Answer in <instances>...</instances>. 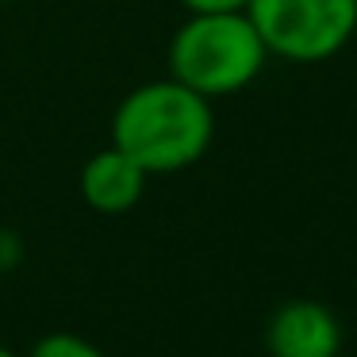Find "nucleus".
Returning a JSON list of instances; mask_svg holds the SVG:
<instances>
[{
    "mask_svg": "<svg viewBox=\"0 0 357 357\" xmlns=\"http://www.w3.org/2000/svg\"><path fill=\"white\" fill-rule=\"evenodd\" d=\"M246 12L284 62H326L357 31V0H250Z\"/></svg>",
    "mask_w": 357,
    "mask_h": 357,
    "instance_id": "nucleus-3",
    "label": "nucleus"
},
{
    "mask_svg": "<svg viewBox=\"0 0 357 357\" xmlns=\"http://www.w3.org/2000/svg\"><path fill=\"white\" fill-rule=\"evenodd\" d=\"M215 139L211 100L173 77L139 85L112 119V142L146 173H177L208 154Z\"/></svg>",
    "mask_w": 357,
    "mask_h": 357,
    "instance_id": "nucleus-1",
    "label": "nucleus"
},
{
    "mask_svg": "<svg viewBox=\"0 0 357 357\" xmlns=\"http://www.w3.org/2000/svg\"><path fill=\"white\" fill-rule=\"evenodd\" d=\"M338 357H342V354H338Z\"/></svg>",
    "mask_w": 357,
    "mask_h": 357,
    "instance_id": "nucleus-9",
    "label": "nucleus"
},
{
    "mask_svg": "<svg viewBox=\"0 0 357 357\" xmlns=\"http://www.w3.org/2000/svg\"><path fill=\"white\" fill-rule=\"evenodd\" d=\"M0 357H20V354H12V349H4V346H0Z\"/></svg>",
    "mask_w": 357,
    "mask_h": 357,
    "instance_id": "nucleus-8",
    "label": "nucleus"
},
{
    "mask_svg": "<svg viewBox=\"0 0 357 357\" xmlns=\"http://www.w3.org/2000/svg\"><path fill=\"white\" fill-rule=\"evenodd\" d=\"M265 58L269 50L246 8L188 12L169 43V77L208 100H219L254 85Z\"/></svg>",
    "mask_w": 357,
    "mask_h": 357,
    "instance_id": "nucleus-2",
    "label": "nucleus"
},
{
    "mask_svg": "<svg viewBox=\"0 0 357 357\" xmlns=\"http://www.w3.org/2000/svg\"><path fill=\"white\" fill-rule=\"evenodd\" d=\"M27 357H104V354H100V346H93V342L81 338V334L54 331V334L35 342Z\"/></svg>",
    "mask_w": 357,
    "mask_h": 357,
    "instance_id": "nucleus-6",
    "label": "nucleus"
},
{
    "mask_svg": "<svg viewBox=\"0 0 357 357\" xmlns=\"http://www.w3.org/2000/svg\"><path fill=\"white\" fill-rule=\"evenodd\" d=\"M188 12H234V8H246L250 0H181Z\"/></svg>",
    "mask_w": 357,
    "mask_h": 357,
    "instance_id": "nucleus-7",
    "label": "nucleus"
},
{
    "mask_svg": "<svg viewBox=\"0 0 357 357\" xmlns=\"http://www.w3.org/2000/svg\"><path fill=\"white\" fill-rule=\"evenodd\" d=\"M146 177L150 173L127 150H119L112 142L108 150H96L85 162V169H81V196H85V204L93 211L119 215V211H131L142 200Z\"/></svg>",
    "mask_w": 357,
    "mask_h": 357,
    "instance_id": "nucleus-5",
    "label": "nucleus"
},
{
    "mask_svg": "<svg viewBox=\"0 0 357 357\" xmlns=\"http://www.w3.org/2000/svg\"><path fill=\"white\" fill-rule=\"evenodd\" d=\"M269 357H338L342 326L331 307L315 300H292L273 311L265 326Z\"/></svg>",
    "mask_w": 357,
    "mask_h": 357,
    "instance_id": "nucleus-4",
    "label": "nucleus"
}]
</instances>
